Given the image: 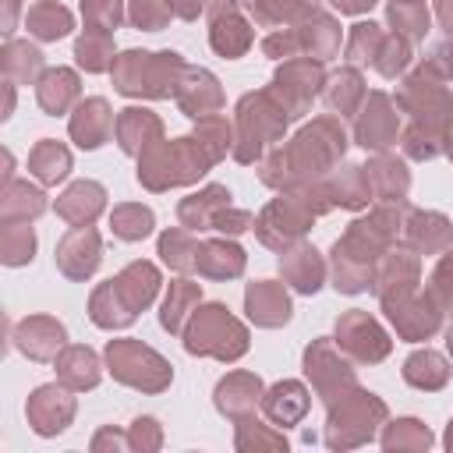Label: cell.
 <instances>
[{"label": "cell", "instance_id": "74e56055", "mask_svg": "<svg viewBox=\"0 0 453 453\" xmlns=\"http://www.w3.org/2000/svg\"><path fill=\"white\" fill-rule=\"evenodd\" d=\"M382 50V35H379V25H354V35H350V46H347V57L350 60H372L379 57Z\"/></svg>", "mask_w": 453, "mask_h": 453}, {"label": "cell", "instance_id": "4316f807", "mask_svg": "<svg viewBox=\"0 0 453 453\" xmlns=\"http://www.w3.org/2000/svg\"><path fill=\"white\" fill-rule=\"evenodd\" d=\"M198 301V283H188V280H177L170 283V297L163 304V326L166 329H184V319L191 315V304Z\"/></svg>", "mask_w": 453, "mask_h": 453}, {"label": "cell", "instance_id": "7c38bea8", "mask_svg": "<svg viewBox=\"0 0 453 453\" xmlns=\"http://www.w3.org/2000/svg\"><path fill=\"white\" fill-rule=\"evenodd\" d=\"M393 138H396V113L389 110V99L375 92L368 96V106L357 120V142L365 149H386Z\"/></svg>", "mask_w": 453, "mask_h": 453}, {"label": "cell", "instance_id": "cb8c5ba5", "mask_svg": "<svg viewBox=\"0 0 453 453\" xmlns=\"http://www.w3.org/2000/svg\"><path fill=\"white\" fill-rule=\"evenodd\" d=\"M283 276H287L297 290L311 294V290L319 287V280H322V262H319L315 248H304V244H301L297 251L283 255Z\"/></svg>", "mask_w": 453, "mask_h": 453}, {"label": "cell", "instance_id": "ba28073f", "mask_svg": "<svg viewBox=\"0 0 453 453\" xmlns=\"http://www.w3.org/2000/svg\"><path fill=\"white\" fill-rule=\"evenodd\" d=\"M382 414H386V407H382L379 400H372L368 393H357V400H340V414H336V411L329 414L326 442H329V446H340V439L347 435V428H354V432H350V446H354V442H365V439L372 435L375 421H382Z\"/></svg>", "mask_w": 453, "mask_h": 453}, {"label": "cell", "instance_id": "4dcf8cb0", "mask_svg": "<svg viewBox=\"0 0 453 453\" xmlns=\"http://www.w3.org/2000/svg\"><path fill=\"white\" fill-rule=\"evenodd\" d=\"M60 375L74 386V389H81V386H96V379H99V365H96V357H92V350H85V347H71L64 357H60Z\"/></svg>", "mask_w": 453, "mask_h": 453}, {"label": "cell", "instance_id": "b9f144b4", "mask_svg": "<svg viewBox=\"0 0 453 453\" xmlns=\"http://www.w3.org/2000/svg\"><path fill=\"white\" fill-rule=\"evenodd\" d=\"M432 297L439 301V304H453V251L439 262V269H435V276H432Z\"/></svg>", "mask_w": 453, "mask_h": 453}, {"label": "cell", "instance_id": "ac0fdd59", "mask_svg": "<svg viewBox=\"0 0 453 453\" xmlns=\"http://www.w3.org/2000/svg\"><path fill=\"white\" fill-rule=\"evenodd\" d=\"M53 396H57V389L46 386V389H39V393L32 396V407H28V414H32V421H35V432H42V435L60 432V428L71 421V414H74L71 396H64V393H60V400H53Z\"/></svg>", "mask_w": 453, "mask_h": 453}, {"label": "cell", "instance_id": "44dd1931", "mask_svg": "<svg viewBox=\"0 0 453 453\" xmlns=\"http://www.w3.org/2000/svg\"><path fill=\"white\" fill-rule=\"evenodd\" d=\"M195 269L205 273V276H237L244 269V255L237 244H226V241H209L198 248V258H195Z\"/></svg>", "mask_w": 453, "mask_h": 453}, {"label": "cell", "instance_id": "ee69618b", "mask_svg": "<svg viewBox=\"0 0 453 453\" xmlns=\"http://www.w3.org/2000/svg\"><path fill=\"white\" fill-rule=\"evenodd\" d=\"M170 7H173V14H180V18H195V14L202 11L198 0H170Z\"/></svg>", "mask_w": 453, "mask_h": 453}, {"label": "cell", "instance_id": "e575fe53", "mask_svg": "<svg viewBox=\"0 0 453 453\" xmlns=\"http://www.w3.org/2000/svg\"><path fill=\"white\" fill-rule=\"evenodd\" d=\"M113 230L124 241H138V237H145L152 230V212L142 209V205H120L113 212Z\"/></svg>", "mask_w": 453, "mask_h": 453}, {"label": "cell", "instance_id": "4fadbf2b", "mask_svg": "<svg viewBox=\"0 0 453 453\" xmlns=\"http://www.w3.org/2000/svg\"><path fill=\"white\" fill-rule=\"evenodd\" d=\"M177 99L188 117H205L209 110H216L223 103L216 78L209 71H195V67H184V78L177 81Z\"/></svg>", "mask_w": 453, "mask_h": 453}, {"label": "cell", "instance_id": "d6986e66", "mask_svg": "<svg viewBox=\"0 0 453 453\" xmlns=\"http://www.w3.org/2000/svg\"><path fill=\"white\" fill-rule=\"evenodd\" d=\"M159 120L149 113V110H124L120 120H117V138L124 145V152H138V149H149L159 142Z\"/></svg>", "mask_w": 453, "mask_h": 453}, {"label": "cell", "instance_id": "3957f363", "mask_svg": "<svg viewBox=\"0 0 453 453\" xmlns=\"http://www.w3.org/2000/svg\"><path fill=\"white\" fill-rule=\"evenodd\" d=\"M177 71H184L177 53H124L113 67L117 88L127 96H170L177 92Z\"/></svg>", "mask_w": 453, "mask_h": 453}, {"label": "cell", "instance_id": "d4e9b609", "mask_svg": "<svg viewBox=\"0 0 453 453\" xmlns=\"http://www.w3.org/2000/svg\"><path fill=\"white\" fill-rule=\"evenodd\" d=\"M446 375H449L446 361L439 354H432V350H421V354L407 357V368H403V379L411 386H418V389H439L446 382Z\"/></svg>", "mask_w": 453, "mask_h": 453}, {"label": "cell", "instance_id": "5b68a950", "mask_svg": "<svg viewBox=\"0 0 453 453\" xmlns=\"http://www.w3.org/2000/svg\"><path fill=\"white\" fill-rule=\"evenodd\" d=\"M248 347V336L234 315H226L223 304H205L191 326H188V350L191 354H212V357H237Z\"/></svg>", "mask_w": 453, "mask_h": 453}, {"label": "cell", "instance_id": "6da1fadb", "mask_svg": "<svg viewBox=\"0 0 453 453\" xmlns=\"http://www.w3.org/2000/svg\"><path fill=\"white\" fill-rule=\"evenodd\" d=\"M340 152H343V127L333 117H322L311 127H304L294 138V145H287L276 156H269L262 177L269 184H280V188L283 184H297V180H308V177L322 173Z\"/></svg>", "mask_w": 453, "mask_h": 453}, {"label": "cell", "instance_id": "60d3db41", "mask_svg": "<svg viewBox=\"0 0 453 453\" xmlns=\"http://www.w3.org/2000/svg\"><path fill=\"white\" fill-rule=\"evenodd\" d=\"M85 14H88L92 28L110 32L120 21V0H85Z\"/></svg>", "mask_w": 453, "mask_h": 453}, {"label": "cell", "instance_id": "f1b7e54d", "mask_svg": "<svg viewBox=\"0 0 453 453\" xmlns=\"http://www.w3.org/2000/svg\"><path fill=\"white\" fill-rule=\"evenodd\" d=\"M28 166H32V173H35L39 180L53 184V180H60V177L67 173L71 159H67V152H64V149H60L57 142H42V145H39V149L32 152Z\"/></svg>", "mask_w": 453, "mask_h": 453}, {"label": "cell", "instance_id": "8992f818", "mask_svg": "<svg viewBox=\"0 0 453 453\" xmlns=\"http://www.w3.org/2000/svg\"><path fill=\"white\" fill-rule=\"evenodd\" d=\"M106 357H110L113 375H117L120 382H127V386H138V389H163V386L170 382V365H166L156 350L142 347L138 340H110Z\"/></svg>", "mask_w": 453, "mask_h": 453}, {"label": "cell", "instance_id": "d590c367", "mask_svg": "<svg viewBox=\"0 0 453 453\" xmlns=\"http://www.w3.org/2000/svg\"><path fill=\"white\" fill-rule=\"evenodd\" d=\"M365 96V88H361V78L354 74V71H347V74H340L329 88H326V99H329V106L333 110H343V113H350L354 110V103Z\"/></svg>", "mask_w": 453, "mask_h": 453}, {"label": "cell", "instance_id": "5bb4252c", "mask_svg": "<svg viewBox=\"0 0 453 453\" xmlns=\"http://www.w3.org/2000/svg\"><path fill=\"white\" fill-rule=\"evenodd\" d=\"M60 269L67 276H88L99 262V237L92 226H74L60 244Z\"/></svg>", "mask_w": 453, "mask_h": 453}, {"label": "cell", "instance_id": "836d02e7", "mask_svg": "<svg viewBox=\"0 0 453 453\" xmlns=\"http://www.w3.org/2000/svg\"><path fill=\"white\" fill-rule=\"evenodd\" d=\"M113 57V46H110V35L103 28H92L81 42H78V64L88 67V71H103Z\"/></svg>", "mask_w": 453, "mask_h": 453}, {"label": "cell", "instance_id": "8d00e7d4", "mask_svg": "<svg viewBox=\"0 0 453 453\" xmlns=\"http://www.w3.org/2000/svg\"><path fill=\"white\" fill-rule=\"evenodd\" d=\"M372 180L379 184V195H382V198H400V195L407 191V173H403V166L393 163V159H379V163L372 166Z\"/></svg>", "mask_w": 453, "mask_h": 453}, {"label": "cell", "instance_id": "83f0119b", "mask_svg": "<svg viewBox=\"0 0 453 453\" xmlns=\"http://www.w3.org/2000/svg\"><path fill=\"white\" fill-rule=\"evenodd\" d=\"M28 28H32L39 39H57V35H64V32L71 28V18H67V11L57 7L53 0H42L39 7L28 11Z\"/></svg>", "mask_w": 453, "mask_h": 453}, {"label": "cell", "instance_id": "c3c4849f", "mask_svg": "<svg viewBox=\"0 0 453 453\" xmlns=\"http://www.w3.org/2000/svg\"><path fill=\"white\" fill-rule=\"evenodd\" d=\"M449 350H453V329H449Z\"/></svg>", "mask_w": 453, "mask_h": 453}, {"label": "cell", "instance_id": "8fae6325", "mask_svg": "<svg viewBox=\"0 0 453 453\" xmlns=\"http://www.w3.org/2000/svg\"><path fill=\"white\" fill-rule=\"evenodd\" d=\"M209 18H212V46L223 57H241L251 46V28L241 21L230 0H216L209 7Z\"/></svg>", "mask_w": 453, "mask_h": 453}, {"label": "cell", "instance_id": "7bdbcfd3", "mask_svg": "<svg viewBox=\"0 0 453 453\" xmlns=\"http://www.w3.org/2000/svg\"><path fill=\"white\" fill-rule=\"evenodd\" d=\"M425 67L435 71L439 78H449V74H453V39L435 42L432 53H428V60H425Z\"/></svg>", "mask_w": 453, "mask_h": 453}, {"label": "cell", "instance_id": "277c9868", "mask_svg": "<svg viewBox=\"0 0 453 453\" xmlns=\"http://www.w3.org/2000/svg\"><path fill=\"white\" fill-rule=\"evenodd\" d=\"M287 110L283 103L273 96V92H258V96H248L237 110V159L241 163H251L255 152L262 145H269L283 127H287Z\"/></svg>", "mask_w": 453, "mask_h": 453}, {"label": "cell", "instance_id": "2e32d148", "mask_svg": "<svg viewBox=\"0 0 453 453\" xmlns=\"http://www.w3.org/2000/svg\"><path fill=\"white\" fill-rule=\"evenodd\" d=\"M110 131H113V113L103 99H88V103L78 106V117L71 120V134H74L78 145L96 149V145H103V138Z\"/></svg>", "mask_w": 453, "mask_h": 453}, {"label": "cell", "instance_id": "9a60e30c", "mask_svg": "<svg viewBox=\"0 0 453 453\" xmlns=\"http://www.w3.org/2000/svg\"><path fill=\"white\" fill-rule=\"evenodd\" d=\"M258 393H262V382H258L255 375H248V372H234V375H226V379L219 382V389H216V403H219L223 414H230V418H244L248 411H255Z\"/></svg>", "mask_w": 453, "mask_h": 453}, {"label": "cell", "instance_id": "30bf717a", "mask_svg": "<svg viewBox=\"0 0 453 453\" xmlns=\"http://www.w3.org/2000/svg\"><path fill=\"white\" fill-rule=\"evenodd\" d=\"M336 343H340L343 350H350L357 361H379V357H386V350H389L386 333H382L365 311H350V315L340 319V326H336Z\"/></svg>", "mask_w": 453, "mask_h": 453}, {"label": "cell", "instance_id": "f546056e", "mask_svg": "<svg viewBox=\"0 0 453 453\" xmlns=\"http://www.w3.org/2000/svg\"><path fill=\"white\" fill-rule=\"evenodd\" d=\"M389 21L396 25V32H403L407 39H421L428 28V11L421 0H393L389 4Z\"/></svg>", "mask_w": 453, "mask_h": 453}, {"label": "cell", "instance_id": "ffe728a7", "mask_svg": "<svg viewBox=\"0 0 453 453\" xmlns=\"http://www.w3.org/2000/svg\"><path fill=\"white\" fill-rule=\"evenodd\" d=\"M262 407H265V414L276 425H294L308 411V396H304V389L297 382H280V386L269 389V396L262 400Z\"/></svg>", "mask_w": 453, "mask_h": 453}, {"label": "cell", "instance_id": "7a4b0ae2", "mask_svg": "<svg viewBox=\"0 0 453 453\" xmlns=\"http://www.w3.org/2000/svg\"><path fill=\"white\" fill-rule=\"evenodd\" d=\"M159 276L149 262H131L117 280L103 283L92 294V322L96 326H127L138 308L152 301Z\"/></svg>", "mask_w": 453, "mask_h": 453}, {"label": "cell", "instance_id": "603a6c76", "mask_svg": "<svg viewBox=\"0 0 453 453\" xmlns=\"http://www.w3.org/2000/svg\"><path fill=\"white\" fill-rule=\"evenodd\" d=\"M57 209H60L64 219L85 226V223L103 209V188H99V184H74V188L57 202Z\"/></svg>", "mask_w": 453, "mask_h": 453}, {"label": "cell", "instance_id": "bcb514c9", "mask_svg": "<svg viewBox=\"0 0 453 453\" xmlns=\"http://www.w3.org/2000/svg\"><path fill=\"white\" fill-rule=\"evenodd\" d=\"M439 18L446 28H453V0H439Z\"/></svg>", "mask_w": 453, "mask_h": 453}, {"label": "cell", "instance_id": "e0dca14e", "mask_svg": "<svg viewBox=\"0 0 453 453\" xmlns=\"http://www.w3.org/2000/svg\"><path fill=\"white\" fill-rule=\"evenodd\" d=\"M248 311L258 326H280L290 315V301L280 283H255L248 287Z\"/></svg>", "mask_w": 453, "mask_h": 453}, {"label": "cell", "instance_id": "f35d334b", "mask_svg": "<svg viewBox=\"0 0 453 453\" xmlns=\"http://www.w3.org/2000/svg\"><path fill=\"white\" fill-rule=\"evenodd\" d=\"M170 14H173L170 0H134L131 21H134L138 28H149V32H156L159 25H166V18H170Z\"/></svg>", "mask_w": 453, "mask_h": 453}, {"label": "cell", "instance_id": "7dc6e473", "mask_svg": "<svg viewBox=\"0 0 453 453\" xmlns=\"http://www.w3.org/2000/svg\"><path fill=\"white\" fill-rule=\"evenodd\" d=\"M446 442H449V449H453V421H449V435H446Z\"/></svg>", "mask_w": 453, "mask_h": 453}, {"label": "cell", "instance_id": "f6af8a7d", "mask_svg": "<svg viewBox=\"0 0 453 453\" xmlns=\"http://www.w3.org/2000/svg\"><path fill=\"white\" fill-rule=\"evenodd\" d=\"M340 11H350V14H357V11H365V7H372L375 0H333Z\"/></svg>", "mask_w": 453, "mask_h": 453}, {"label": "cell", "instance_id": "9c48e42d", "mask_svg": "<svg viewBox=\"0 0 453 453\" xmlns=\"http://www.w3.org/2000/svg\"><path fill=\"white\" fill-rule=\"evenodd\" d=\"M319 85H322V67L311 64V60H294V64H287V67L276 74V81H273L269 92L283 103V110H287L290 117H297V113L311 103V96L319 92Z\"/></svg>", "mask_w": 453, "mask_h": 453}, {"label": "cell", "instance_id": "d6a6232c", "mask_svg": "<svg viewBox=\"0 0 453 453\" xmlns=\"http://www.w3.org/2000/svg\"><path fill=\"white\" fill-rule=\"evenodd\" d=\"M32 333H35V340H21V347L32 354V357H50L60 343H64V329L53 322V319H32V322H25Z\"/></svg>", "mask_w": 453, "mask_h": 453}, {"label": "cell", "instance_id": "52a82bcc", "mask_svg": "<svg viewBox=\"0 0 453 453\" xmlns=\"http://www.w3.org/2000/svg\"><path fill=\"white\" fill-rule=\"evenodd\" d=\"M304 365H308V375H311L319 396H326L329 407H333L336 400H347L343 389H357V386H354V372L333 354V347H329L326 340H319L315 347H308Z\"/></svg>", "mask_w": 453, "mask_h": 453}, {"label": "cell", "instance_id": "ab89813d", "mask_svg": "<svg viewBox=\"0 0 453 453\" xmlns=\"http://www.w3.org/2000/svg\"><path fill=\"white\" fill-rule=\"evenodd\" d=\"M386 446L393 449V446H428V428L425 425H418V421H396L393 428H389V435H386Z\"/></svg>", "mask_w": 453, "mask_h": 453}, {"label": "cell", "instance_id": "1f68e13d", "mask_svg": "<svg viewBox=\"0 0 453 453\" xmlns=\"http://www.w3.org/2000/svg\"><path fill=\"white\" fill-rule=\"evenodd\" d=\"M159 251H163V258H166L173 269H195L198 244L191 241V234H184V230H170V234H163Z\"/></svg>", "mask_w": 453, "mask_h": 453}, {"label": "cell", "instance_id": "484cf974", "mask_svg": "<svg viewBox=\"0 0 453 453\" xmlns=\"http://www.w3.org/2000/svg\"><path fill=\"white\" fill-rule=\"evenodd\" d=\"M78 96V81L71 71H50L39 85V103L50 110V113H64V106Z\"/></svg>", "mask_w": 453, "mask_h": 453}, {"label": "cell", "instance_id": "7402d4cb", "mask_svg": "<svg viewBox=\"0 0 453 453\" xmlns=\"http://www.w3.org/2000/svg\"><path fill=\"white\" fill-rule=\"evenodd\" d=\"M226 205H230V191L212 184V188H205L202 195H195V198H188V202L180 205V219H184L188 226H212L216 216H219Z\"/></svg>", "mask_w": 453, "mask_h": 453}]
</instances>
